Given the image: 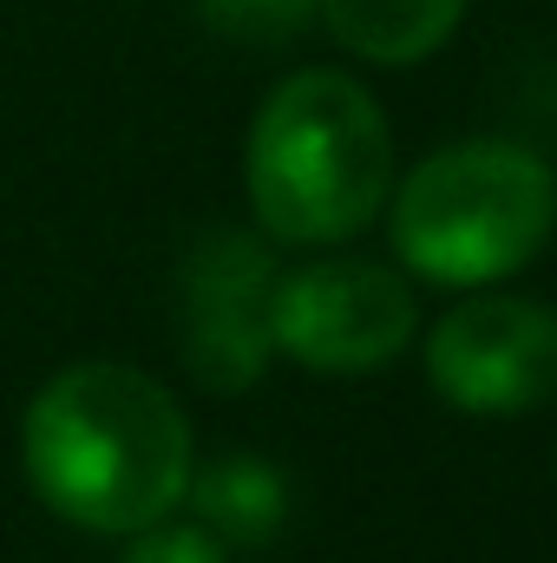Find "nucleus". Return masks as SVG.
<instances>
[{
	"label": "nucleus",
	"mask_w": 557,
	"mask_h": 563,
	"mask_svg": "<svg viewBox=\"0 0 557 563\" xmlns=\"http://www.w3.org/2000/svg\"><path fill=\"white\" fill-rule=\"evenodd\" d=\"M466 7L472 0H321V26L368 66H419L459 33Z\"/></svg>",
	"instance_id": "obj_8"
},
{
	"label": "nucleus",
	"mask_w": 557,
	"mask_h": 563,
	"mask_svg": "<svg viewBox=\"0 0 557 563\" xmlns=\"http://www.w3.org/2000/svg\"><path fill=\"white\" fill-rule=\"evenodd\" d=\"M20 465L53 518L132 538L184 505L197 445L164 380L125 361H79L33 394L20 420Z\"/></svg>",
	"instance_id": "obj_1"
},
{
	"label": "nucleus",
	"mask_w": 557,
	"mask_h": 563,
	"mask_svg": "<svg viewBox=\"0 0 557 563\" xmlns=\"http://www.w3.org/2000/svg\"><path fill=\"white\" fill-rule=\"evenodd\" d=\"M426 380L452 413L518 420L557 400V308L532 295H466L426 328Z\"/></svg>",
	"instance_id": "obj_5"
},
{
	"label": "nucleus",
	"mask_w": 557,
	"mask_h": 563,
	"mask_svg": "<svg viewBox=\"0 0 557 563\" xmlns=\"http://www.w3.org/2000/svg\"><path fill=\"white\" fill-rule=\"evenodd\" d=\"M557 230V170L512 139L426 151L387 190L401 269L433 288H492L538 263Z\"/></svg>",
	"instance_id": "obj_3"
},
{
	"label": "nucleus",
	"mask_w": 557,
	"mask_h": 563,
	"mask_svg": "<svg viewBox=\"0 0 557 563\" xmlns=\"http://www.w3.org/2000/svg\"><path fill=\"white\" fill-rule=\"evenodd\" d=\"M125 563H230V551L204 525H151V531H132Z\"/></svg>",
	"instance_id": "obj_10"
},
{
	"label": "nucleus",
	"mask_w": 557,
	"mask_h": 563,
	"mask_svg": "<svg viewBox=\"0 0 557 563\" xmlns=\"http://www.w3.org/2000/svg\"><path fill=\"white\" fill-rule=\"evenodd\" d=\"M197 525L223 544V551H263L282 538V518H288V478L263 452H223L210 465H190V485H184Z\"/></svg>",
	"instance_id": "obj_7"
},
{
	"label": "nucleus",
	"mask_w": 557,
	"mask_h": 563,
	"mask_svg": "<svg viewBox=\"0 0 557 563\" xmlns=\"http://www.w3.org/2000/svg\"><path fill=\"white\" fill-rule=\"evenodd\" d=\"M204 26L237 46H288L321 20V0H197Z\"/></svg>",
	"instance_id": "obj_9"
},
{
	"label": "nucleus",
	"mask_w": 557,
	"mask_h": 563,
	"mask_svg": "<svg viewBox=\"0 0 557 563\" xmlns=\"http://www.w3.org/2000/svg\"><path fill=\"white\" fill-rule=\"evenodd\" d=\"M419 334L414 282L368 256H315L276 276L270 341L308 374H381Z\"/></svg>",
	"instance_id": "obj_4"
},
{
	"label": "nucleus",
	"mask_w": 557,
	"mask_h": 563,
	"mask_svg": "<svg viewBox=\"0 0 557 563\" xmlns=\"http://www.w3.org/2000/svg\"><path fill=\"white\" fill-rule=\"evenodd\" d=\"M276 256L270 236L250 230H204L184 256V367L210 394H243L263 380L276 341H270V301H276Z\"/></svg>",
	"instance_id": "obj_6"
},
{
	"label": "nucleus",
	"mask_w": 557,
	"mask_h": 563,
	"mask_svg": "<svg viewBox=\"0 0 557 563\" xmlns=\"http://www.w3.org/2000/svg\"><path fill=\"white\" fill-rule=\"evenodd\" d=\"M256 230L288 250L361 236L394 190V132L381 99L335 66H302L256 106L243 144Z\"/></svg>",
	"instance_id": "obj_2"
}]
</instances>
